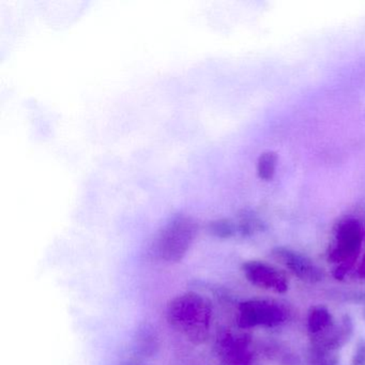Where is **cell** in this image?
<instances>
[{"mask_svg": "<svg viewBox=\"0 0 365 365\" xmlns=\"http://www.w3.org/2000/svg\"><path fill=\"white\" fill-rule=\"evenodd\" d=\"M166 318L170 326L182 333L187 341L200 345L210 334L212 307L200 294L187 292L170 301L166 307Z\"/></svg>", "mask_w": 365, "mask_h": 365, "instance_id": "6da1fadb", "label": "cell"}, {"mask_svg": "<svg viewBox=\"0 0 365 365\" xmlns=\"http://www.w3.org/2000/svg\"><path fill=\"white\" fill-rule=\"evenodd\" d=\"M362 226L352 217L339 220L333 228V238L329 245L327 259L335 266L333 277L343 279L354 268L362 249Z\"/></svg>", "mask_w": 365, "mask_h": 365, "instance_id": "7a4b0ae2", "label": "cell"}, {"mask_svg": "<svg viewBox=\"0 0 365 365\" xmlns=\"http://www.w3.org/2000/svg\"><path fill=\"white\" fill-rule=\"evenodd\" d=\"M197 235V225L191 217H176L168 222L153 241L150 254L155 259L177 264L187 255Z\"/></svg>", "mask_w": 365, "mask_h": 365, "instance_id": "3957f363", "label": "cell"}, {"mask_svg": "<svg viewBox=\"0 0 365 365\" xmlns=\"http://www.w3.org/2000/svg\"><path fill=\"white\" fill-rule=\"evenodd\" d=\"M287 315L285 307L275 301L260 299L245 301L239 304L237 324L243 330L255 327L274 328L284 324Z\"/></svg>", "mask_w": 365, "mask_h": 365, "instance_id": "277c9868", "label": "cell"}, {"mask_svg": "<svg viewBox=\"0 0 365 365\" xmlns=\"http://www.w3.org/2000/svg\"><path fill=\"white\" fill-rule=\"evenodd\" d=\"M215 351L222 365H253L249 335L224 331L217 335Z\"/></svg>", "mask_w": 365, "mask_h": 365, "instance_id": "5b68a950", "label": "cell"}, {"mask_svg": "<svg viewBox=\"0 0 365 365\" xmlns=\"http://www.w3.org/2000/svg\"><path fill=\"white\" fill-rule=\"evenodd\" d=\"M242 271L252 285L277 294H284L288 290L287 277L272 264L260 260H250L242 264Z\"/></svg>", "mask_w": 365, "mask_h": 365, "instance_id": "8992f818", "label": "cell"}, {"mask_svg": "<svg viewBox=\"0 0 365 365\" xmlns=\"http://www.w3.org/2000/svg\"><path fill=\"white\" fill-rule=\"evenodd\" d=\"M271 254L277 262L283 264L301 281L317 283L324 279V270L317 264H314L309 257L294 251V250L277 247L272 250Z\"/></svg>", "mask_w": 365, "mask_h": 365, "instance_id": "52a82bcc", "label": "cell"}, {"mask_svg": "<svg viewBox=\"0 0 365 365\" xmlns=\"http://www.w3.org/2000/svg\"><path fill=\"white\" fill-rule=\"evenodd\" d=\"M352 333L354 324L351 318L348 315L343 316L339 324H334V326L322 336L311 341L316 360L319 362L324 356H330L333 352L341 349L346 343H348Z\"/></svg>", "mask_w": 365, "mask_h": 365, "instance_id": "ba28073f", "label": "cell"}, {"mask_svg": "<svg viewBox=\"0 0 365 365\" xmlns=\"http://www.w3.org/2000/svg\"><path fill=\"white\" fill-rule=\"evenodd\" d=\"M160 346H161V341L157 330L147 322L140 324L136 331V351L145 358H151L159 352Z\"/></svg>", "mask_w": 365, "mask_h": 365, "instance_id": "9c48e42d", "label": "cell"}, {"mask_svg": "<svg viewBox=\"0 0 365 365\" xmlns=\"http://www.w3.org/2000/svg\"><path fill=\"white\" fill-rule=\"evenodd\" d=\"M334 324V318L327 307L322 305L312 307L307 317V332L311 341L322 336L327 331L330 330Z\"/></svg>", "mask_w": 365, "mask_h": 365, "instance_id": "30bf717a", "label": "cell"}, {"mask_svg": "<svg viewBox=\"0 0 365 365\" xmlns=\"http://www.w3.org/2000/svg\"><path fill=\"white\" fill-rule=\"evenodd\" d=\"M237 232L242 237H251L264 230V224L253 211L242 210L236 223Z\"/></svg>", "mask_w": 365, "mask_h": 365, "instance_id": "8fae6325", "label": "cell"}, {"mask_svg": "<svg viewBox=\"0 0 365 365\" xmlns=\"http://www.w3.org/2000/svg\"><path fill=\"white\" fill-rule=\"evenodd\" d=\"M277 155L274 151H264L258 158L257 174L262 180H272L277 170Z\"/></svg>", "mask_w": 365, "mask_h": 365, "instance_id": "7c38bea8", "label": "cell"}, {"mask_svg": "<svg viewBox=\"0 0 365 365\" xmlns=\"http://www.w3.org/2000/svg\"><path fill=\"white\" fill-rule=\"evenodd\" d=\"M209 232L213 236L221 239L232 238L235 235L238 234L236 223L227 219L211 222L210 225H209Z\"/></svg>", "mask_w": 365, "mask_h": 365, "instance_id": "4fadbf2b", "label": "cell"}, {"mask_svg": "<svg viewBox=\"0 0 365 365\" xmlns=\"http://www.w3.org/2000/svg\"><path fill=\"white\" fill-rule=\"evenodd\" d=\"M351 365H365V339L361 341L354 350Z\"/></svg>", "mask_w": 365, "mask_h": 365, "instance_id": "5bb4252c", "label": "cell"}, {"mask_svg": "<svg viewBox=\"0 0 365 365\" xmlns=\"http://www.w3.org/2000/svg\"><path fill=\"white\" fill-rule=\"evenodd\" d=\"M318 365H339V360H337L336 356H324V359L318 362Z\"/></svg>", "mask_w": 365, "mask_h": 365, "instance_id": "9a60e30c", "label": "cell"}, {"mask_svg": "<svg viewBox=\"0 0 365 365\" xmlns=\"http://www.w3.org/2000/svg\"><path fill=\"white\" fill-rule=\"evenodd\" d=\"M121 365H142L136 361H127V362L121 363Z\"/></svg>", "mask_w": 365, "mask_h": 365, "instance_id": "2e32d148", "label": "cell"}]
</instances>
